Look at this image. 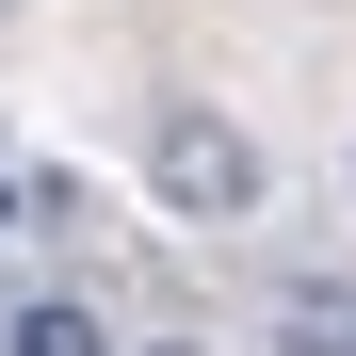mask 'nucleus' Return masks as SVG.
<instances>
[{
	"mask_svg": "<svg viewBox=\"0 0 356 356\" xmlns=\"http://www.w3.org/2000/svg\"><path fill=\"white\" fill-rule=\"evenodd\" d=\"M146 178H162V211H178V227H243V211H259V146L227 130V113H195V97L146 130Z\"/></svg>",
	"mask_w": 356,
	"mask_h": 356,
	"instance_id": "obj_1",
	"label": "nucleus"
},
{
	"mask_svg": "<svg viewBox=\"0 0 356 356\" xmlns=\"http://www.w3.org/2000/svg\"><path fill=\"white\" fill-rule=\"evenodd\" d=\"M0 356H113V324L81 308V291H33V308L0 324Z\"/></svg>",
	"mask_w": 356,
	"mask_h": 356,
	"instance_id": "obj_2",
	"label": "nucleus"
},
{
	"mask_svg": "<svg viewBox=\"0 0 356 356\" xmlns=\"http://www.w3.org/2000/svg\"><path fill=\"white\" fill-rule=\"evenodd\" d=\"M275 340H291V356H356V291H340V275H291Z\"/></svg>",
	"mask_w": 356,
	"mask_h": 356,
	"instance_id": "obj_3",
	"label": "nucleus"
},
{
	"mask_svg": "<svg viewBox=\"0 0 356 356\" xmlns=\"http://www.w3.org/2000/svg\"><path fill=\"white\" fill-rule=\"evenodd\" d=\"M0 243H17V178H0Z\"/></svg>",
	"mask_w": 356,
	"mask_h": 356,
	"instance_id": "obj_4",
	"label": "nucleus"
},
{
	"mask_svg": "<svg viewBox=\"0 0 356 356\" xmlns=\"http://www.w3.org/2000/svg\"><path fill=\"white\" fill-rule=\"evenodd\" d=\"M146 356H211V340H146Z\"/></svg>",
	"mask_w": 356,
	"mask_h": 356,
	"instance_id": "obj_5",
	"label": "nucleus"
}]
</instances>
